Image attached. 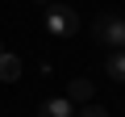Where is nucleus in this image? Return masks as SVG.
Returning <instances> with one entry per match:
<instances>
[{
    "label": "nucleus",
    "instance_id": "nucleus-1",
    "mask_svg": "<svg viewBox=\"0 0 125 117\" xmlns=\"http://www.w3.org/2000/svg\"><path fill=\"white\" fill-rule=\"evenodd\" d=\"M92 38L100 46H108V50H125V21L117 13H100L92 21Z\"/></svg>",
    "mask_w": 125,
    "mask_h": 117
},
{
    "label": "nucleus",
    "instance_id": "nucleus-2",
    "mask_svg": "<svg viewBox=\"0 0 125 117\" xmlns=\"http://www.w3.org/2000/svg\"><path fill=\"white\" fill-rule=\"evenodd\" d=\"M46 29L54 38H71V34H79V13L71 4H46Z\"/></svg>",
    "mask_w": 125,
    "mask_h": 117
},
{
    "label": "nucleus",
    "instance_id": "nucleus-3",
    "mask_svg": "<svg viewBox=\"0 0 125 117\" xmlns=\"http://www.w3.org/2000/svg\"><path fill=\"white\" fill-rule=\"evenodd\" d=\"M38 117H75V105H71L67 96H54V100H42Z\"/></svg>",
    "mask_w": 125,
    "mask_h": 117
},
{
    "label": "nucleus",
    "instance_id": "nucleus-4",
    "mask_svg": "<svg viewBox=\"0 0 125 117\" xmlns=\"http://www.w3.org/2000/svg\"><path fill=\"white\" fill-rule=\"evenodd\" d=\"M92 92H96L92 80H71V84H67V100H71V105H92Z\"/></svg>",
    "mask_w": 125,
    "mask_h": 117
},
{
    "label": "nucleus",
    "instance_id": "nucleus-5",
    "mask_svg": "<svg viewBox=\"0 0 125 117\" xmlns=\"http://www.w3.org/2000/svg\"><path fill=\"white\" fill-rule=\"evenodd\" d=\"M0 80H4V84H17V80H21V58H17L13 50L0 54Z\"/></svg>",
    "mask_w": 125,
    "mask_h": 117
},
{
    "label": "nucleus",
    "instance_id": "nucleus-6",
    "mask_svg": "<svg viewBox=\"0 0 125 117\" xmlns=\"http://www.w3.org/2000/svg\"><path fill=\"white\" fill-rule=\"evenodd\" d=\"M104 71H108L113 80H121V84H125V50H113V54L104 58Z\"/></svg>",
    "mask_w": 125,
    "mask_h": 117
},
{
    "label": "nucleus",
    "instance_id": "nucleus-7",
    "mask_svg": "<svg viewBox=\"0 0 125 117\" xmlns=\"http://www.w3.org/2000/svg\"><path fill=\"white\" fill-rule=\"evenodd\" d=\"M75 117H108V109H100V105H83V109H75Z\"/></svg>",
    "mask_w": 125,
    "mask_h": 117
},
{
    "label": "nucleus",
    "instance_id": "nucleus-8",
    "mask_svg": "<svg viewBox=\"0 0 125 117\" xmlns=\"http://www.w3.org/2000/svg\"><path fill=\"white\" fill-rule=\"evenodd\" d=\"M38 4H54V0H38Z\"/></svg>",
    "mask_w": 125,
    "mask_h": 117
}]
</instances>
